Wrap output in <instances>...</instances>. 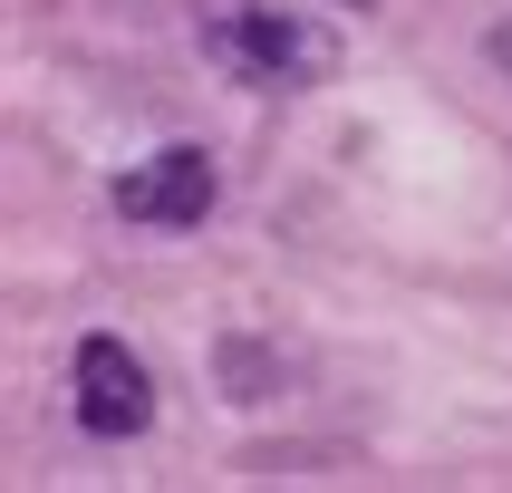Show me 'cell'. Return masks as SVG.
<instances>
[{"mask_svg": "<svg viewBox=\"0 0 512 493\" xmlns=\"http://www.w3.org/2000/svg\"><path fill=\"white\" fill-rule=\"evenodd\" d=\"M203 58L242 87H319L339 68V39L310 20V10H281V0H203Z\"/></svg>", "mask_w": 512, "mask_h": 493, "instance_id": "6da1fadb", "label": "cell"}, {"mask_svg": "<svg viewBox=\"0 0 512 493\" xmlns=\"http://www.w3.org/2000/svg\"><path fill=\"white\" fill-rule=\"evenodd\" d=\"M68 397H78V426L107 435V445H126V435L155 426V377H145V358L116 329H87L78 358H68Z\"/></svg>", "mask_w": 512, "mask_h": 493, "instance_id": "7a4b0ae2", "label": "cell"}, {"mask_svg": "<svg viewBox=\"0 0 512 493\" xmlns=\"http://www.w3.org/2000/svg\"><path fill=\"white\" fill-rule=\"evenodd\" d=\"M213 203H223V174H213L203 145H165V155H145V165L116 174V213L145 223V232H194Z\"/></svg>", "mask_w": 512, "mask_h": 493, "instance_id": "3957f363", "label": "cell"}, {"mask_svg": "<svg viewBox=\"0 0 512 493\" xmlns=\"http://www.w3.org/2000/svg\"><path fill=\"white\" fill-rule=\"evenodd\" d=\"M484 58H493V68H503V78H512V20H503V29H493V39H484Z\"/></svg>", "mask_w": 512, "mask_h": 493, "instance_id": "277c9868", "label": "cell"}]
</instances>
